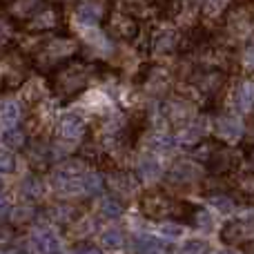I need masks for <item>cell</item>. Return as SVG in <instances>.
<instances>
[{
    "mask_svg": "<svg viewBox=\"0 0 254 254\" xmlns=\"http://www.w3.org/2000/svg\"><path fill=\"white\" fill-rule=\"evenodd\" d=\"M94 74H96V65L71 58V61H67L58 69H54L52 87L61 96H74L80 89L87 87V83L94 78Z\"/></svg>",
    "mask_w": 254,
    "mask_h": 254,
    "instance_id": "6da1fadb",
    "label": "cell"
},
{
    "mask_svg": "<svg viewBox=\"0 0 254 254\" xmlns=\"http://www.w3.org/2000/svg\"><path fill=\"white\" fill-rule=\"evenodd\" d=\"M78 54V43L74 38L67 36H54L52 40L43 43L34 54V65L38 69H58L61 65H65L67 61Z\"/></svg>",
    "mask_w": 254,
    "mask_h": 254,
    "instance_id": "7a4b0ae2",
    "label": "cell"
},
{
    "mask_svg": "<svg viewBox=\"0 0 254 254\" xmlns=\"http://www.w3.org/2000/svg\"><path fill=\"white\" fill-rule=\"evenodd\" d=\"M140 212L149 219H183L185 214H190L188 205L185 203L174 201L172 196H167L165 192H158V190H149L140 196Z\"/></svg>",
    "mask_w": 254,
    "mask_h": 254,
    "instance_id": "3957f363",
    "label": "cell"
},
{
    "mask_svg": "<svg viewBox=\"0 0 254 254\" xmlns=\"http://www.w3.org/2000/svg\"><path fill=\"white\" fill-rule=\"evenodd\" d=\"M105 29H107V34L119 40H134L138 36L140 27H138V18H134L131 13L123 11V9L121 11L112 9L105 18Z\"/></svg>",
    "mask_w": 254,
    "mask_h": 254,
    "instance_id": "277c9868",
    "label": "cell"
},
{
    "mask_svg": "<svg viewBox=\"0 0 254 254\" xmlns=\"http://www.w3.org/2000/svg\"><path fill=\"white\" fill-rule=\"evenodd\" d=\"M63 25V11L58 4H38L34 13L27 18V29L34 34H47Z\"/></svg>",
    "mask_w": 254,
    "mask_h": 254,
    "instance_id": "5b68a950",
    "label": "cell"
},
{
    "mask_svg": "<svg viewBox=\"0 0 254 254\" xmlns=\"http://www.w3.org/2000/svg\"><path fill=\"white\" fill-rule=\"evenodd\" d=\"M110 11L112 7L107 4V0H80V4L76 7V18L80 20V25L94 27L98 22H105Z\"/></svg>",
    "mask_w": 254,
    "mask_h": 254,
    "instance_id": "8992f818",
    "label": "cell"
},
{
    "mask_svg": "<svg viewBox=\"0 0 254 254\" xmlns=\"http://www.w3.org/2000/svg\"><path fill=\"white\" fill-rule=\"evenodd\" d=\"M25 67L18 58L13 56H4L0 61V83L4 87H18V85L25 83Z\"/></svg>",
    "mask_w": 254,
    "mask_h": 254,
    "instance_id": "52a82bcc",
    "label": "cell"
},
{
    "mask_svg": "<svg viewBox=\"0 0 254 254\" xmlns=\"http://www.w3.org/2000/svg\"><path fill=\"white\" fill-rule=\"evenodd\" d=\"M221 239L230 246H239V243H250L254 239V225L246 221H230L225 228L221 230Z\"/></svg>",
    "mask_w": 254,
    "mask_h": 254,
    "instance_id": "ba28073f",
    "label": "cell"
},
{
    "mask_svg": "<svg viewBox=\"0 0 254 254\" xmlns=\"http://www.w3.org/2000/svg\"><path fill=\"white\" fill-rule=\"evenodd\" d=\"M83 131H85V121L80 119L78 114L63 116V121H61V134L65 136V138H78V136H83Z\"/></svg>",
    "mask_w": 254,
    "mask_h": 254,
    "instance_id": "9c48e42d",
    "label": "cell"
},
{
    "mask_svg": "<svg viewBox=\"0 0 254 254\" xmlns=\"http://www.w3.org/2000/svg\"><path fill=\"white\" fill-rule=\"evenodd\" d=\"M176 45H179V34L167 29V31H161V34L154 36L152 47H154L156 54H170V52L176 49Z\"/></svg>",
    "mask_w": 254,
    "mask_h": 254,
    "instance_id": "30bf717a",
    "label": "cell"
},
{
    "mask_svg": "<svg viewBox=\"0 0 254 254\" xmlns=\"http://www.w3.org/2000/svg\"><path fill=\"white\" fill-rule=\"evenodd\" d=\"M167 179L172 181V183H192L194 179H196V167L190 165V163H176L174 167H172V172L167 174Z\"/></svg>",
    "mask_w": 254,
    "mask_h": 254,
    "instance_id": "8fae6325",
    "label": "cell"
},
{
    "mask_svg": "<svg viewBox=\"0 0 254 254\" xmlns=\"http://www.w3.org/2000/svg\"><path fill=\"white\" fill-rule=\"evenodd\" d=\"M234 101L241 110H248V107L254 103V80H243L237 87V94H234Z\"/></svg>",
    "mask_w": 254,
    "mask_h": 254,
    "instance_id": "7c38bea8",
    "label": "cell"
},
{
    "mask_svg": "<svg viewBox=\"0 0 254 254\" xmlns=\"http://www.w3.org/2000/svg\"><path fill=\"white\" fill-rule=\"evenodd\" d=\"M165 112H167V116H170L172 121H188L190 114H192V107H190L185 101L176 98V101H170V103H167V105H165Z\"/></svg>",
    "mask_w": 254,
    "mask_h": 254,
    "instance_id": "4fadbf2b",
    "label": "cell"
},
{
    "mask_svg": "<svg viewBox=\"0 0 254 254\" xmlns=\"http://www.w3.org/2000/svg\"><path fill=\"white\" fill-rule=\"evenodd\" d=\"M167 83H170V78H167L165 69H152V74H149L147 80H145V87H147L152 94H156V92L167 89Z\"/></svg>",
    "mask_w": 254,
    "mask_h": 254,
    "instance_id": "5bb4252c",
    "label": "cell"
},
{
    "mask_svg": "<svg viewBox=\"0 0 254 254\" xmlns=\"http://www.w3.org/2000/svg\"><path fill=\"white\" fill-rule=\"evenodd\" d=\"M216 134L221 138H239L241 136V123L237 119H221L216 125Z\"/></svg>",
    "mask_w": 254,
    "mask_h": 254,
    "instance_id": "9a60e30c",
    "label": "cell"
},
{
    "mask_svg": "<svg viewBox=\"0 0 254 254\" xmlns=\"http://www.w3.org/2000/svg\"><path fill=\"white\" fill-rule=\"evenodd\" d=\"M16 36V27H13L11 18L0 13V47H9Z\"/></svg>",
    "mask_w": 254,
    "mask_h": 254,
    "instance_id": "2e32d148",
    "label": "cell"
},
{
    "mask_svg": "<svg viewBox=\"0 0 254 254\" xmlns=\"http://www.w3.org/2000/svg\"><path fill=\"white\" fill-rule=\"evenodd\" d=\"M230 0H203V16L219 18L228 11Z\"/></svg>",
    "mask_w": 254,
    "mask_h": 254,
    "instance_id": "e0dca14e",
    "label": "cell"
},
{
    "mask_svg": "<svg viewBox=\"0 0 254 254\" xmlns=\"http://www.w3.org/2000/svg\"><path fill=\"white\" fill-rule=\"evenodd\" d=\"M2 140H4V145H7L9 149H20L22 145L27 143V136H25V131L18 129V127H9V129L4 131Z\"/></svg>",
    "mask_w": 254,
    "mask_h": 254,
    "instance_id": "ac0fdd59",
    "label": "cell"
},
{
    "mask_svg": "<svg viewBox=\"0 0 254 254\" xmlns=\"http://www.w3.org/2000/svg\"><path fill=\"white\" fill-rule=\"evenodd\" d=\"M34 248L38 250L40 254H58V243L54 237H49V234H38V237L34 239Z\"/></svg>",
    "mask_w": 254,
    "mask_h": 254,
    "instance_id": "d6986e66",
    "label": "cell"
},
{
    "mask_svg": "<svg viewBox=\"0 0 254 254\" xmlns=\"http://www.w3.org/2000/svg\"><path fill=\"white\" fill-rule=\"evenodd\" d=\"M18 119H20V110H18V105L16 103H4L2 107H0V121H2L4 125H9V127H13L18 123Z\"/></svg>",
    "mask_w": 254,
    "mask_h": 254,
    "instance_id": "ffe728a7",
    "label": "cell"
},
{
    "mask_svg": "<svg viewBox=\"0 0 254 254\" xmlns=\"http://www.w3.org/2000/svg\"><path fill=\"white\" fill-rule=\"evenodd\" d=\"M52 219L58 221V223L71 225L76 219V212H74V207H69V205H56V207H52Z\"/></svg>",
    "mask_w": 254,
    "mask_h": 254,
    "instance_id": "44dd1931",
    "label": "cell"
},
{
    "mask_svg": "<svg viewBox=\"0 0 254 254\" xmlns=\"http://www.w3.org/2000/svg\"><path fill=\"white\" fill-rule=\"evenodd\" d=\"M16 167V158L9 149H0V174H9Z\"/></svg>",
    "mask_w": 254,
    "mask_h": 254,
    "instance_id": "7402d4cb",
    "label": "cell"
},
{
    "mask_svg": "<svg viewBox=\"0 0 254 254\" xmlns=\"http://www.w3.org/2000/svg\"><path fill=\"white\" fill-rule=\"evenodd\" d=\"M31 214H34V210L29 205H18L11 210V221L13 223H25V221L31 219Z\"/></svg>",
    "mask_w": 254,
    "mask_h": 254,
    "instance_id": "603a6c76",
    "label": "cell"
},
{
    "mask_svg": "<svg viewBox=\"0 0 254 254\" xmlns=\"http://www.w3.org/2000/svg\"><path fill=\"white\" fill-rule=\"evenodd\" d=\"M101 210H103V214L105 216H119L121 214V203L116 201V198H105V201L101 203Z\"/></svg>",
    "mask_w": 254,
    "mask_h": 254,
    "instance_id": "cb8c5ba5",
    "label": "cell"
},
{
    "mask_svg": "<svg viewBox=\"0 0 254 254\" xmlns=\"http://www.w3.org/2000/svg\"><path fill=\"white\" fill-rule=\"evenodd\" d=\"M101 241H103V246H107V248H119V246H123V234L112 230V232L103 234Z\"/></svg>",
    "mask_w": 254,
    "mask_h": 254,
    "instance_id": "d4e9b609",
    "label": "cell"
},
{
    "mask_svg": "<svg viewBox=\"0 0 254 254\" xmlns=\"http://www.w3.org/2000/svg\"><path fill=\"white\" fill-rule=\"evenodd\" d=\"M198 134H201V131H198L196 127H194V129H192V127H188V129L181 131V140H183L185 145H190V143L196 145V143H201V136H198Z\"/></svg>",
    "mask_w": 254,
    "mask_h": 254,
    "instance_id": "484cf974",
    "label": "cell"
},
{
    "mask_svg": "<svg viewBox=\"0 0 254 254\" xmlns=\"http://www.w3.org/2000/svg\"><path fill=\"white\" fill-rule=\"evenodd\" d=\"M25 194L27 196H38L40 194V183L36 179H27L25 181Z\"/></svg>",
    "mask_w": 254,
    "mask_h": 254,
    "instance_id": "4316f807",
    "label": "cell"
},
{
    "mask_svg": "<svg viewBox=\"0 0 254 254\" xmlns=\"http://www.w3.org/2000/svg\"><path fill=\"white\" fill-rule=\"evenodd\" d=\"M156 170H158V165L154 161H143V163H140V172H138V174L140 176H152Z\"/></svg>",
    "mask_w": 254,
    "mask_h": 254,
    "instance_id": "83f0119b",
    "label": "cell"
},
{
    "mask_svg": "<svg viewBox=\"0 0 254 254\" xmlns=\"http://www.w3.org/2000/svg\"><path fill=\"white\" fill-rule=\"evenodd\" d=\"M203 252V246L198 241H192V243H188L185 246V252L183 254H201Z\"/></svg>",
    "mask_w": 254,
    "mask_h": 254,
    "instance_id": "f1b7e54d",
    "label": "cell"
},
{
    "mask_svg": "<svg viewBox=\"0 0 254 254\" xmlns=\"http://www.w3.org/2000/svg\"><path fill=\"white\" fill-rule=\"evenodd\" d=\"M243 61H246V65L250 67V69H254V45H250V47L246 49V58H243Z\"/></svg>",
    "mask_w": 254,
    "mask_h": 254,
    "instance_id": "f546056e",
    "label": "cell"
},
{
    "mask_svg": "<svg viewBox=\"0 0 254 254\" xmlns=\"http://www.w3.org/2000/svg\"><path fill=\"white\" fill-rule=\"evenodd\" d=\"M78 254H103L98 248H94V246H85V248H80Z\"/></svg>",
    "mask_w": 254,
    "mask_h": 254,
    "instance_id": "4dcf8cb0",
    "label": "cell"
},
{
    "mask_svg": "<svg viewBox=\"0 0 254 254\" xmlns=\"http://www.w3.org/2000/svg\"><path fill=\"white\" fill-rule=\"evenodd\" d=\"M13 0H0V7H4V4H11Z\"/></svg>",
    "mask_w": 254,
    "mask_h": 254,
    "instance_id": "1f68e13d",
    "label": "cell"
},
{
    "mask_svg": "<svg viewBox=\"0 0 254 254\" xmlns=\"http://www.w3.org/2000/svg\"><path fill=\"white\" fill-rule=\"evenodd\" d=\"M0 254H13V252H7V250H0Z\"/></svg>",
    "mask_w": 254,
    "mask_h": 254,
    "instance_id": "d6a6232c",
    "label": "cell"
},
{
    "mask_svg": "<svg viewBox=\"0 0 254 254\" xmlns=\"http://www.w3.org/2000/svg\"><path fill=\"white\" fill-rule=\"evenodd\" d=\"M250 158H252V163H254V149H252V154H250Z\"/></svg>",
    "mask_w": 254,
    "mask_h": 254,
    "instance_id": "836d02e7",
    "label": "cell"
},
{
    "mask_svg": "<svg viewBox=\"0 0 254 254\" xmlns=\"http://www.w3.org/2000/svg\"><path fill=\"white\" fill-rule=\"evenodd\" d=\"M221 254H225V252H221Z\"/></svg>",
    "mask_w": 254,
    "mask_h": 254,
    "instance_id": "e575fe53",
    "label": "cell"
}]
</instances>
